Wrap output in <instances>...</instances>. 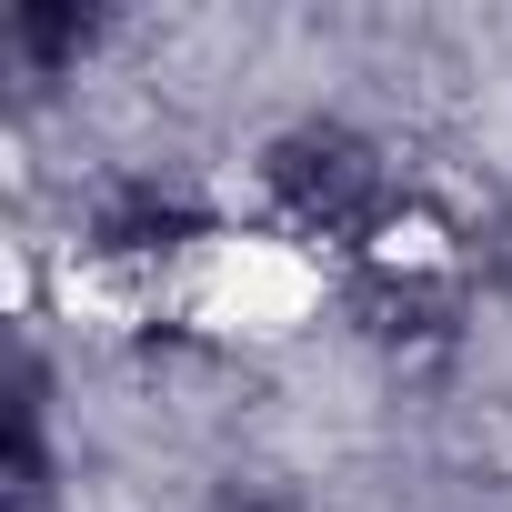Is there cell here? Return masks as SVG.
<instances>
[{"mask_svg":"<svg viewBox=\"0 0 512 512\" xmlns=\"http://www.w3.org/2000/svg\"><path fill=\"white\" fill-rule=\"evenodd\" d=\"M272 181H282V201H292L312 231H352V221H372V191H382L372 151L342 141V131H292V141L272 151Z\"/></svg>","mask_w":512,"mask_h":512,"instance_id":"obj_1","label":"cell"}]
</instances>
